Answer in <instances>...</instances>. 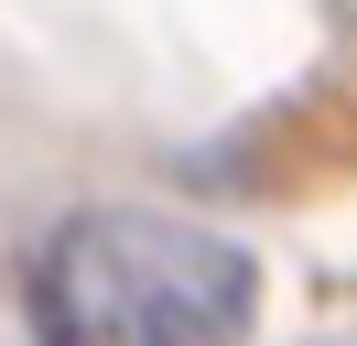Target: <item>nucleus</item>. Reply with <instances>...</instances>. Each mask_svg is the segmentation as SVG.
<instances>
[{"instance_id":"nucleus-1","label":"nucleus","mask_w":357,"mask_h":346,"mask_svg":"<svg viewBox=\"0 0 357 346\" xmlns=\"http://www.w3.org/2000/svg\"><path fill=\"white\" fill-rule=\"evenodd\" d=\"M22 314L44 346H238L260 260L162 206H87L33 249Z\"/></svg>"}]
</instances>
